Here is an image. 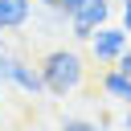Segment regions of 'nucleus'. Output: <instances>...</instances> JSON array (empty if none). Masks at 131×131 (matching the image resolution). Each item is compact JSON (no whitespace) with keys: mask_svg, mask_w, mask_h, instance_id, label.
Wrapping results in <instances>:
<instances>
[{"mask_svg":"<svg viewBox=\"0 0 131 131\" xmlns=\"http://www.w3.org/2000/svg\"><path fill=\"white\" fill-rule=\"evenodd\" d=\"M86 45H90V57H94L98 66H115V61L131 49V33H127L123 25H115V20H111V25H102Z\"/></svg>","mask_w":131,"mask_h":131,"instance_id":"20e7f679","label":"nucleus"},{"mask_svg":"<svg viewBox=\"0 0 131 131\" xmlns=\"http://www.w3.org/2000/svg\"><path fill=\"white\" fill-rule=\"evenodd\" d=\"M33 20V0H0V33H16Z\"/></svg>","mask_w":131,"mask_h":131,"instance_id":"39448f33","label":"nucleus"},{"mask_svg":"<svg viewBox=\"0 0 131 131\" xmlns=\"http://www.w3.org/2000/svg\"><path fill=\"white\" fill-rule=\"evenodd\" d=\"M0 82L16 86V90H20V94H29V98L45 94V78H41V70H37L29 57L8 53V49H0Z\"/></svg>","mask_w":131,"mask_h":131,"instance_id":"7ed1b4c3","label":"nucleus"},{"mask_svg":"<svg viewBox=\"0 0 131 131\" xmlns=\"http://www.w3.org/2000/svg\"><path fill=\"white\" fill-rule=\"evenodd\" d=\"M115 70H123V74H131V49H127V53H123V57L115 61Z\"/></svg>","mask_w":131,"mask_h":131,"instance_id":"1a4fd4ad","label":"nucleus"},{"mask_svg":"<svg viewBox=\"0 0 131 131\" xmlns=\"http://www.w3.org/2000/svg\"><path fill=\"white\" fill-rule=\"evenodd\" d=\"M37 70H41V78H45V94H53V98L74 94V90H82V82H86V57H82L78 49H66V45L49 49V53L37 61Z\"/></svg>","mask_w":131,"mask_h":131,"instance_id":"f257e3e1","label":"nucleus"},{"mask_svg":"<svg viewBox=\"0 0 131 131\" xmlns=\"http://www.w3.org/2000/svg\"><path fill=\"white\" fill-rule=\"evenodd\" d=\"M115 12H119L115 0H61V4H57V16H61V25L70 29L74 41H90L102 25H111Z\"/></svg>","mask_w":131,"mask_h":131,"instance_id":"f03ea898","label":"nucleus"},{"mask_svg":"<svg viewBox=\"0 0 131 131\" xmlns=\"http://www.w3.org/2000/svg\"><path fill=\"white\" fill-rule=\"evenodd\" d=\"M33 131H49V127H33Z\"/></svg>","mask_w":131,"mask_h":131,"instance_id":"f8f14e48","label":"nucleus"},{"mask_svg":"<svg viewBox=\"0 0 131 131\" xmlns=\"http://www.w3.org/2000/svg\"><path fill=\"white\" fill-rule=\"evenodd\" d=\"M119 131H131V106H123V119H119Z\"/></svg>","mask_w":131,"mask_h":131,"instance_id":"9d476101","label":"nucleus"},{"mask_svg":"<svg viewBox=\"0 0 131 131\" xmlns=\"http://www.w3.org/2000/svg\"><path fill=\"white\" fill-rule=\"evenodd\" d=\"M119 25L131 33V0H119Z\"/></svg>","mask_w":131,"mask_h":131,"instance_id":"6e6552de","label":"nucleus"},{"mask_svg":"<svg viewBox=\"0 0 131 131\" xmlns=\"http://www.w3.org/2000/svg\"><path fill=\"white\" fill-rule=\"evenodd\" d=\"M102 94L106 98H115V102H123V106H131V74H123V70H115V66H106L102 70Z\"/></svg>","mask_w":131,"mask_h":131,"instance_id":"423d86ee","label":"nucleus"},{"mask_svg":"<svg viewBox=\"0 0 131 131\" xmlns=\"http://www.w3.org/2000/svg\"><path fill=\"white\" fill-rule=\"evenodd\" d=\"M37 4H41L45 12H57V4H61V0H37Z\"/></svg>","mask_w":131,"mask_h":131,"instance_id":"9b49d317","label":"nucleus"},{"mask_svg":"<svg viewBox=\"0 0 131 131\" xmlns=\"http://www.w3.org/2000/svg\"><path fill=\"white\" fill-rule=\"evenodd\" d=\"M57 131H115L111 123H94V119H82V115H66L61 123H57Z\"/></svg>","mask_w":131,"mask_h":131,"instance_id":"0eeeda50","label":"nucleus"}]
</instances>
